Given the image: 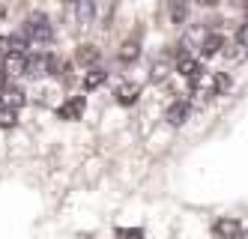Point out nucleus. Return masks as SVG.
<instances>
[{"label": "nucleus", "mask_w": 248, "mask_h": 239, "mask_svg": "<svg viewBox=\"0 0 248 239\" xmlns=\"http://www.w3.org/2000/svg\"><path fill=\"white\" fill-rule=\"evenodd\" d=\"M236 3H242V6H248V0H236Z\"/></svg>", "instance_id": "nucleus-23"}, {"label": "nucleus", "mask_w": 248, "mask_h": 239, "mask_svg": "<svg viewBox=\"0 0 248 239\" xmlns=\"http://www.w3.org/2000/svg\"><path fill=\"white\" fill-rule=\"evenodd\" d=\"M3 72H6V75H21V72H24V54L9 51L3 57Z\"/></svg>", "instance_id": "nucleus-9"}, {"label": "nucleus", "mask_w": 248, "mask_h": 239, "mask_svg": "<svg viewBox=\"0 0 248 239\" xmlns=\"http://www.w3.org/2000/svg\"><path fill=\"white\" fill-rule=\"evenodd\" d=\"M168 72H170V69H168V63H165V60H155V63H153V75H150V78H153L155 84H162V81L168 78Z\"/></svg>", "instance_id": "nucleus-16"}, {"label": "nucleus", "mask_w": 248, "mask_h": 239, "mask_svg": "<svg viewBox=\"0 0 248 239\" xmlns=\"http://www.w3.org/2000/svg\"><path fill=\"white\" fill-rule=\"evenodd\" d=\"M221 54H224V57H227L230 63H242V60L248 57V51H245V42H239V39H236L233 45H224V48H221Z\"/></svg>", "instance_id": "nucleus-12"}, {"label": "nucleus", "mask_w": 248, "mask_h": 239, "mask_svg": "<svg viewBox=\"0 0 248 239\" xmlns=\"http://www.w3.org/2000/svg\"><path fill=\"white\" fill-rule=\"evenodd\" d=\"M9 51H12V45H9V36H0V57H6Z\"/></svg>", "instance_id": "nucleus-18"}, {"label": "nucleus", "mask_w": 248, "mask_h": 239, "mask_svg": "<svg viewBox=\"0 0 248 239\" xmlns=\"http://www.w3.org/2000/svg\"><path fill=\"white\" fill-rule=\"evenodd\" d=\"M3 15H6V9H3V6H0V18H3Z\"/></svg>", "instance_id": "nucleus-22"}, {"label": "nucleus", "mask_w": 248, "mask_h": 239, "mask_svg": "<svg viewBox=\"0 0 248 239\" xmlns=\"http://www.w3.org/2000/svg\"><path fill=\"white\" fill-rule=\"evenodd\" d=\"M138 54H140V51H138V42L129 39L126 45L120 48V60H123V63H132V60H138Z\"/></svg>", "instance_id": "nucleus-15"}, {"label": "nucleus", "mask_w": 248, "mask_h": 239, "mask_svg": "<svg viewBox=\"0 0 248 239\" xmlns=\"http://www.w3.org/2000/svg\"><path fill=\"white\" fill-rule=\"evenodd\" d=\"M221 48H224V39L218 33H209L206 39L201 42V54H203V57H216V54H221Z\"/></svg>", "instance_id": "nucleus-10"}, {"label": "nucleus", "mask_w": 248, "mask_h": 239, "mask_svg": "<svg viewBox=\"0 0 248 239\" xmlns=\"http://www.w3.org/2000/svg\"><path fill=\"white\" fill-rule=\"evenodd\" d=\"M99 57H102V54H99V48H96V45H81V48H78V54H75V60H78V63H84V66H96V63H99Z\"/></svg>", "instance_id": "nucleus-11"}, {"label": "nucleus", "mask_w": 248, "mask_h": 239, "mask_svg": "<svg viewBox=\"0 0 248 239\" xmlns=\"http://www.w3.org/2000/svg\"><path fill=\"white\" fill-rule=\"evenodd\" d=\"M84 108H87V102L81 99V96H75V99H69V102H63L60 105V120H81V114H84Z\"/></svg>", "instance_id": "nucleus-5"}, {"label": "nucleus", "mask_w": 248, "mask_h": 239, "mask_svg": "<svg viewBox=\"0 0 248 239\" xmlns=\"http://www.w3.org/2000/svg\"><path fill=\"white\" fill-rule=\"evenodd\" d=\"M176 69H180V75H186L191 84H198L203 78V72H206L198 60H191V57H180V66H176Z\"/></svg>", "instance_id": "nucleus-4"}, {"label": "nucleus", "mask_w": 248, "mask_h": 239, "mask_svg": "<svg viewBox=\"0 0 248 239\" xmlns=\"http://www.w3.org/2000/svg\"><path fill=\"white\" fill-rule=\"evenodd\" d=\"M236 39H239V42H245V45H248V21H245V24H242V27H239V33H236Z\"/></svg>", "instance_id": "nucleus-19"}, {"label": "nucleus", "mask_w": 248, "mask_h": 239, "mask_svg": "<svg viewBox=\"0 0 248 239\" xmlns=\"http://www.w3.org/2000/svg\"><path fill=\"white\" fill-rule=\"evenodd\" d=\"M15 123H18L15 108L12 105H3V108H0V128H15Z\"/></svg>", "instance_id": "nucleus-14"}, {"label": "nucleus", "mask_w": 248, "mask_h": 239, "mask_svg": "<svg viewBox=\"0 0 248 239\" xmlns=\"http://www.w3.org/2000/svg\"><path fill=\"white\" fill-rule=\"evenodd\" d=\"M188 114H191V105H188V102H173V105L168 108L165 120H168L170 126H183V123L188 120Z\"/></svg>", "instance_id": "nucleus-6"}, {"label": "nucleus", "mask_w": 248, "mask_h": 239, "mask_svg": "<svg viewBox=\"0 0 248 239\" xmlns=\"http://www.w3.org/2000/svg\"><path fill=\"white\" fill-rule=\"evenodd\" d=\"M75 15L81 24H93L96 21V0H78L75 3Z\"/></svg>", "instance_id": "nucleus-8"}, {"label": "nucleus", "mask_w": 248, "mask_h": 239, "mask_svg": "<svg viewBox=\"0 0 248 239\" xmlns=\"http://www.w3.org/2000/svg\"><path fill=\"white\" fill-rule=\"evenodd\" d=\"M51 69H54V60H51V57H45V54H30V57H24V72H21V75L42 78L45 72H51Z\"/></svg>", "instance_id": "nucleus-2"}, {"label": "nucleus", "mask_w": 248, "mask_h": 239, "mask_svg": "<svg viewBox=\"0 0 248 239\" xmlns=\"http://www.w3.org/2000/svg\"><path fill=\"white\" fill-rule=\"evenodd\" d=\"M6 102L12 108H18V105H24V93H21V90H15V87H9L6 90Z\"/></svg>", "instance_id": "nucleus-17"}, {"label": "nucleus", "mask_w": 248, "mask_h": 239, "mask_svg": "<svg viewBox=\"0 0 248 239\" xmlns=\"http://www.w3.org/2000/svg\"><path fill=\"white\" fill-rule=\"evenodd\" d=\"M212 230H216L218 236H224V239H230V236L242 233V224H239V218H218V222L212 224Z\"/></svg>", "instance_id": "nucleus-7"}, {"label": "nucleus", "mask_w": 248, "mask_h": 239, "mask_svg": "<svg viewBox=\"0 0 248 239\" xmlns=\"http://www.w3.org/2000/svg\"><path fill=\"white\" fill-rule=\"evenodd\" d=\"M3 84H6V72H3V69H0V87H3Z\"/></svg>", "instance_id": "nucleus-21"}, {"label": "nucleus", "mask_w": 248, "mask_h": 239, "mask_svg": "<svg viewBox=\"0 0 248 239\" xmlns=\"http://www.w3.org/2000/svg\"><path fill=\"white\" fill-rule=\"evenodd\" d=\"M21 33L27 36L30 42H51L54 27H51V18H48L45 12H33V15H27V21H24Z\"/></svg>", "instance_id": "nucleus-1"}, {"label": "nucleus", "mask_w": 248, "mask_h": 239, "mask_svg": "<svg viewBox=\"0 0 248 239\" xmlns=\"http://www.w3.org/2000/svg\"><path fill=\"white\" fill-rule=\"evenodd\" d=\"M198 3H203V6H216L218 0H198Z\"/></svg>", "instance_id": "nucleus-20"}, {"label": "nucleus", "mask_w": 248, "mask_h": 239, "mask_svg": "<svg viewBox=\"0 0 248 239\" xmlns=\"http://www.w3.org/2000/svg\"><path fill=\"white\" fill-rule=\"evenodd\" d=\"M105 81H108V72H105V69H90V72H87V78H84V87L87 90H99Z\"/></svg>", "instance_id": "nucleus-13"}, {"label": "nucleus", "mask_w": 248, "mask_h": 239, "mask_svg": "<svg viewBox=\"0 0 248 239\" xmlns=\"http://www.w3.org/2000/svg\"><path fill=\"white\" fill-rule=\"evenodd\" d=\"M114 96H117L120 105H135L138 96H140V84H135V81H123V84L114 90Z\"/></svg>", "instance_id": "nucleus-3"}]
</instances>
